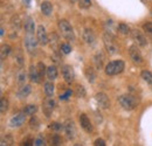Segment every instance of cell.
Masks as SVG:
<instances>
[{"instance_id":"cell-1","label":"cell","mask_w":152,"mask_h":146,"mask_svg":"<svg viewBox=\"0 0 152 146\" xmlns=\"http://www.w3.org/2000/svg\"><path fill=\"white\" fill-rule=\"evenodd\" d=\"M58 29L62 34V36L68 41H74L75 40V34L72 25L67 20H60L58 21Z\"/></svg>"},{"instance_id":"cell-2","label":"cell","mask_w":152,"mask_h":146,"mask_svg":"<svg viewBox=\"0 0 152 146\" xmlns=\"http://www.w3.org/2000/svg\"><path fill=\"white\" fill-rule=\"evenodd\" d=\"M103 43H104V47H105V50L109 55H115L117 54L118 52V47L116 45V41H115V36L113 35V33H104L103 35Z\"/></svg>"},{"instance_id":"cell-3","label":"cell","mask_w":152,"mask_h":146,"mask_svg":"<svg viewBox=\"0 0 152 146\" xmlns=\"http://www.w3.org/2000/svg\"><path fill=\"white\" fill-rule=\"evenodd\" d=\"M118 103L121 104V107L124 110L131 111L137 107L138 101L132 95H122V96L118 97Z\"/></svg>"},{"instance_id":"cell-4","label":"cell","mask_w":152,"mask_h":146,"mask_svg":"<svg viewBox=\"0 0 152 146\" xmlns=\"http://www.w3.org/2000/svg\"><path fill=\"white\" fill-rule=\"evenodd\" d=\"M125 68V63L122 60H117V61H111L105 66V74L108 76H114L121 74Z\"/></svg>"},{"instance_id":"cell-5","label":"cell","mask_w":152,"mask_h":146,"mask_svg":"<svg viewBox=\"0 0 152 146\" xmlns=\"http://www.w3.org/2000/svg\"><path fill=\"white\" fill-rule=\"evenodd\" d=\"M38 45L39 41L37 37H34V34H29V33L26 34V36H25V47H26L28 53H31V54L35 53V50L38 48Z\"/></svg>"},{"instance_id":"cell-6","label":"cell","mask_w":152,"mask_h":146,"mask_svg":"<svg viewBox=\"0 0 152 146\" xmlns=\"http://www.w3.org/2000/svg\"><path fill=\"white\" fill-rule=\"evenodd\" d=\"M55 107H56V102H55V99H54L52 96H48V97L43 101L42 111H43V113L46 115L47 118L50 117V115L53 113V111H54V109H55Z\"/></svg>"},{"instance_id":"cell-7","label":"cell","mask_w":152,"mask_h":146,"mask_svg":"<svg viewBox=\"0 0 152 146\" xmlns=\"http://www.w3.org/2000/svg\"><path fill=\"white\" fill-rule=\"evenodd\" d=\"M63 130L68 139H74L76 137V126L73 119H66L63 123Z\"/></svg>"},{"instance_id":"cell-8","label":"cell","mask_w":152,"mask_h":146,"mask_svg":"<svg viewBox=\"0 0 152 146\" xmlns=\"http://www.w3.org/2000/svg\"><path fill=\"white\" fill-rule=\"evenodd\" d=\"M61 72H62V76H63V78H64V81L67 83L74 82V80H75V72H74V69H73L72 66H69V64L62 66Z\"/></svg>"},{"instance_id":"cell-9","label":"cell","mask_w":152,"mask_h":146,"mask_svg":"<svg viewBox=\"0 0 152 146\" xmlns=\"http://www.w3.org/2000/svg\"><path fill=\"white\" fill-rule=\"evenodd\" d=\"M131 36H132L133 41H134L138 46H140V47H145V46L148 45L146 37L143 34V32H140L139 29H132V31H131Z\"/></svg>"},{"instance_id":"cell-10","label":"cell","mask_w":152,"mask_h":146,"mask_svg":"<svg viewBox=\"0 0 152 146\" xmlns=\"http://www.w3.org/2000/svg\"><path fill=\"white\" fill-rule=\"evenodd\" d=\"M37 39H38L39 43L42 46H46L49 43V35L46 32V28L43 26H38L37 28Z\"/></svg>"},{"instance_id":"cell-11","label":"cell","mask_w":152,"mask_h":146,"mask_svg":"<svg viewBox=\"0 0 152 146\" xmlns=\"http://www.w3.org/2000/svg\"><path fill=\"white\" fill-rule=\"evenodd\" d=\"M129 55H130V57H131L133 63H136V64H142L143 63L142 53H140V50L138 49V47L136 45H133V46H131L129 48Z\"/></svg>"},{"instance_id":"cell-12","label":"cell","mask_w":152,"mask_h":146,"mask_svg":"<svg viewBox=\"0 0 152 146\" xmlns=\"http://www.w3.org/2000/svg\"><path fill=\"white\" fill-rule=\"evenodd\" d=\"M26 120V113L25 112H19V113H15L11 120H10V125L12 128H20L21 125H23Z\"/></svg>"},{"instance_id":"cell-13","label":"cell","mask_w":152,"mask_h":146,"mask_svg":"<svg viewBox=\"0 0 152 146\" xmlns=\"http://www.w3.org/2000/svg\"><path fill=\"white\" fill-rule=\"evenodd\" d=\"M95 99H96V102H97V104H98L102 109H109V108H110L109 97H108L104 92H98V93H96Z\"/></svg>"},{"instance_id":"cell-14","label":"cell","mask_w":152,"mask_h":146,"mask_svg":"<svg viewBox=\"0 0 152 146\" xmlns=\"http://www.w3.org/2000/svg\"><path fill=\"white\" fill-rule=\"evenodd\" d=\"M78 120H80L81 128H83L86 132H88V133L93 132L94 128H93V125H91V122H90V119L88 118V116L86 113H81L80 117H78Z\"/></svg>"},{"instance_id":"cell-15","label":"cell","mask_w":152,"mask_h":146,"mask_svg":"<svg viewBox=\"0 0 152 146\" xmlns=\"http://www.w3.org/2000/svg\"><path fill=\"white\" fill-rule=\"evenodd\" d=\"M28 76H29L31 82H33V83H39V82L41 81V78H42L40 73H39V69L37 66H31V67H29Z\"/></svg>"},{"instance_id":"cell-16","label":"cell","mask_w":152,"mask_h":146,"mask_svg":"<svg viewBox=\"0 0 152 146\" xmlns=\"http://www.w3.org/2000/svg\"><path fill=\"white\" fill-rule=\"evenodd\" d=\"M104 61H105V55L102 50L97 52L96 55L94 56V64H95L96 69L99 70L103 68V64H104Z\"/></svg>"},{"instance_id":"cell-17","label":"cell","mask_w":152,"mask_h":146,"mask_svg":"<svg viewBox=\"0 0 152 146\" xmlns=\"http://www.w3.org/2000/svg\"><path fill=\"white\" fill-rule=\"evenodd\" d=\"M82 37H83V40H84V42H86L87 45H94V43H95V40H96L95 34H94V32H93L91 29H89V28H86V29L83 31Z\"/></svg>"},{"instance_id":"cell-18","label":"cell","mask_w":152,"mask_h":146,"mask_svg":"<svg viewBox=\"0 0 152 146\" xmlns=\"http://www.w3.org/2000/svg\"><path fill=\"white\" fill-rule=\"evenodd\" d=\"M23 27H25L26 33L34 34V32H37L35 31V22H34V20L31 18V17H27V18L23 20Z\"/></svg>"},{"instance_id":"cell-19","label":"cell","mask_w":152,"mask_h":146,"mask_svg":"<svg viewBox=\"0 0 152 146\" xmlns=\"http://www.w3.org/2000/svg\"><path fill=\"white\" fill-rule=\"evenodd\" d=\"M41 12H42V14L46 15V17L50 15L52 12H53V5H52V2H50V1H47V0L43 1V2L41 4Z\"/></svg>"},{"instance_id":"cell-20","label":"cell","mask_w":152,"mask_h":146,"mask_svg":"<svg viewBox=\"0 0 152 146\" xmlns=\"http://www.w3.org/2000/svg\"><path fill=\"white\" fill-rule=\"evenodd\" d=\"M84 74H86V77L88 78V81L90 83H94L97 78V74H96L95 69L91 68V67H86L84 69Z\"/></svg>"},{"instance_id":"cell-21","label":"cell","mask_w":152,"mask_h":146,"mask_svg":"<svg viewBox=\"0 0 152 146\" xmlns=\"http://www.w3.org/2000/svg\"><path fill=\"white\" fill-rule=\"evenodd\" d=\"M31 91H32V87L28 85V84H23V85H21V88L18 90L17 95H18L19 98H26L31 93Z\"/></svg>"},{"instance_id":"cell-22","label":"cell","mask_w":152,"mask_h":146,"mask_svg":"<svg viewBox=\"0 0 152 146\" xmlns=\"http://www.w3.org/2000/svg\"><path fill=\"white\" fill-rule=\"evenodd\" d=\"M47 77L49 81H54L57 77V69L55 66H50L47 68Z\"/></svg>"},{"instance_id":"cell-23","label":"cell","mask_w":152,"mask_h":146,"mask_svg":"<svg viewBox=\"0 0 152 146\" xmlns=\"http://www.w3.org/2000/svg\"><path fill=\"white\" fill-rule=\"evenodd\" d=\"M11 25L13 27V29L15 31H20L21 29V26L23 25V22H21V20L18 15H13L12 19H11Z\"/></svg>"},{"instance_id":"cell-24","label":"cell","mask_w":152,"mask_h":146,"mask_svg":"<svg viewBox=\"0 0 152 146\" xmlns=\"http://www.w3.org/2000/svg\"><path fill=\"white\" fill-rule=\"evenodd\" d=\"M87 95V91H86V88L83 85H80L77 84L75 88V96L77 98H84Z\"/></svg>"},{"instance_id":"cell-25","label":"cell","mask_w":152,"mask_h":146,"mask_svg":"<svg viewBox=\"0 0 152 146\" xmlns=\"http://www.w3.org/2000/svg\"><path fill=\"white\" fill-rule=\"evenodd\" d=\"M37 111H38V107L35 104H29L23 109V112L26 113V116H33Z\"/></svg>"},{"instance_id":"cell-26","label":"cell","mask_w":152,"mask_h":146,"mask_svg":"<svg viewBox=\"0 0 152 146\" xmlns=\"http://www.w3.org/2000/svg\"><path fill=\"white\" fill-rule=\"evenodd\" d=\"M11 53V46L8 45H4L1 46V50H0V56H1V60H5Z\"/></svg>"},{"instance_id":"cell-27","label":"cell","mask_w":152,"mask_h":146,"mask_svg":"<svg viewBox=\"0 0 152 146\" xmlns=\"http://www.w3.org/2000/svg\"><path fill=\"white\" fill-rule=\"evenodd\" d=\"M140 75H142V78H143L148 84L152 85V73L151 72H149V70H143Z\"/></svg>"},{"instance_id":"cell-28","label":"cell","mask_w":152,"mask_h":146,"mask_svg":"<svg viewBox=\"0 0 152 146\" xmlns=\"http://www.w3.org/2000/svg\"><path fill=\"white\" fill-rule=\"evenodd\" d=\"M45 92L47 96H53L54 95V84L50 82L45 83Z\"/></svg>"},{"instance_id":"cell-29","label":"cell","mask_w":152,"mask_h":146,"mask_svg":"<svg viewBox=\"0 0 152 146\" xmlns=\"http://www.w3.org/2000/svg\"><path fill=\"white\" fill-rule=\"evenodd\" d=\"M17 82L19 85H23L25 82H26V73L25 70H20L18 75H17Z\"/></svg>"},{"instance_id":"cell-30","label":"cell","mask_w":152,"mask_h":146,"mask_svg":"<svg viewBox=\"0 0 152 146\" xmlns=\"http://www.w3.org/2000/svg\"><path fill=\"white\" fill-rule=\"evenodd\" d=\"M118 31H119V33L123 34V35H128L129 33H131L129 26L125 25V23H119V25H118Z\"/></svg>"},{"instance_id":"cell-31","label":"cell","mask_w":152,"mask_h":146,"mask_svg":"<svg viewBox=\"0 0 152 146\" xmlns=\"http://www.w3.org/2000/svg\"><path fill=\"white\" fill-rule=\"evenodd\" d=\"M39 125H40V122L35 116H32V118L29 119V128L32 130H38Z\"/></svg>"},{"instance_id":"cell-32","label":"cell","mask_w":152,"mask_h":146,"mask_svg":"<svg viewBox=\"0 0 152 146\" xmlns=\"http://www.w3.org/2000/svg\"><path fill=\"white\" fill-rule=\"evenodd\" d=\"M7 110H8V101L6 98H1V101H0V111H1V113L4 115Z\"/></svg>"},{"instance_id":"cell-33","label":"cell","mask_w":152,"mask_h":146,"mask_svg":"<svg viewBox=\"0 0 152 146\" xmlns=\"http://www.w3.org/2000/svg\"><path fill=\"white\" fill-rule=\"evenodd\" d=\"M14 61H15V63L19 66V67H22L23 66V55L21 52H18L15 56H14Z\"/></svg>"},{"instance_id":"cell-34","label":"cell","mask_w":152,"mask_h":146,"mask_svg":"<svg viewBox=\"0 0 152 146\" xmlns=\"http://www.w3.org/2000/svg\"><path fill=\"white\" fill-rule=\"evenodd\" d=\"M13 144V138L10 136V134H6V137H4L1 139V146H5V145H12Z\"/></svg>"},{"instance_id":"cell-35","label":"cell","mask_w":152,"mask_h":146,"mask_svg":"<svg viewBox=\"0 0 152 146\" xmlns=\"http://www.w3.org/2000/svg\"><path fill=\"white\" fill-rule=\"evenodd\" d=\"M78 6L81 8L87 9V8H89L91 6V0H78Z\"/></svg>"},{"instance_id":"cell-36","label":"cell","mask_w":152,"mask_h":146,"mask_svg":"<svg viewBox=\"0 0 152 146\" xmlns=\"http://www.w3.org/2000/svg\"><path fill=\"white\" fill-rule=\"evenodd\" d=\"M50 143H52V145H61L62 144V138L58 136V134H54L53 137H52V139H50Z\"/></svg>"},{"instance_id":"cell-37","label":"cell","mask_w":152,"mask_h":146,"mask_svg":"<svg viewBox=\"0 0 152 146\" xmlns=\"http://www.w3.org/2000/svg\"><path fill=\"white\" fill-rule=\"evenodd\" d=\"M49 128L53 130V131H55V132H58V131H61L63 128V125L60 124V123H56V122H53V123H50Z\"/></svg>"},{"instance_id":"cell-38","label":"cell","mask_w":152,"mask_h":146,"mask_svg":"<svg viewBox=\"0 0 152 146\" xmlns=\"http://www.w3.org/2000/svg\"><path fill=\"white\" fill-rule=\"evenodd\" d=\"M143 31H144L145 33L152 35V22H150V21L145 22V23L143 25Z\"/></svg>"},{"instance_id":"cell-39","label":"cell","mask_w":152,"mask_h":146,"mask_svg":"<svg viewBox=\"0 0 152 146\" xmlns=\"http://www.w3.org/2000/svg\"><path fill=\"white\" fill-rule=\"evenodd\" d=\"M37 67H38L39 73H40V75H41V77H43V75L47 74V68H46V66H45L42 62H39L38 64H37Z\"/></svg>"},{"instance_id":"cell-40","label":"cell","mask_w":152,"mask_h":146,"mask_svg":"<svg viewBox=\"0 0 152 146\" xmlns=\"http://www.w3.org/2000/svg\"><path fill=\"white\" fill-rule=\"evenodd\" d=\"M34 145L35 146H42L46 145V139L42 137V136H39L38 138L34 140Z\"/></svg>"},{"instance_id":"cell-41","label":"cell","mask_w":152,"mask_h":146,"mask_svg":"<svg viewBox=\"0 0 152 146\" xmlns=\"http://www.w3.org/2000/svg\"><path fill=\"white\" fill-rule=\"evenodd\" d=\"M61 50L63 54H69L72 52V47L68 43H63V45H61Z\"/></svg>"},{"instance_id":"cell-42","label":"cell","mask_w":152,"mask_h":146,"mask_svg":"<svg viewBox=\"0 0 152 146\" xmlns=\"http://www.w3.org/2000/svg\"><path fill=\"white\" fill-rule=\"evenodd\" d=\"M94 145L95 146H105V142L103 139H96L94 142Z\"/></svg>"},{"instance_id":"cell-43","label":"cell","mask_w":152,"mask_h":146,"mask_svg":"<svg viewBox=\"0 0 152 146\" xmlns=\"http://www.w3.org/2000/svg\"><path fill=\"white\" fill-rule=\"evenodd\" d=\"M23 1H25V2L27 4V5H28V2H29V0H23Z\"/></svg>"}]
</instances>
